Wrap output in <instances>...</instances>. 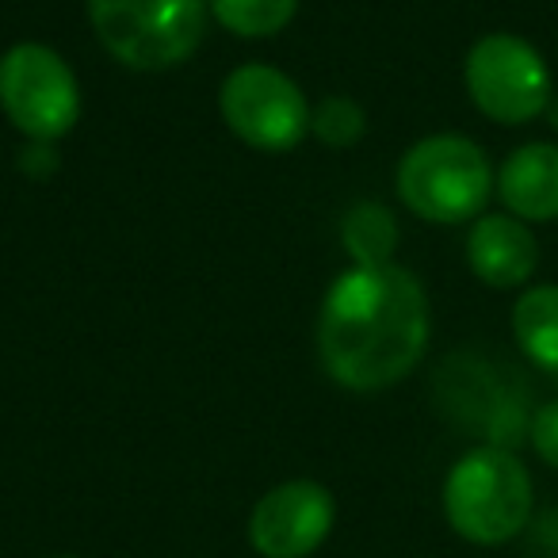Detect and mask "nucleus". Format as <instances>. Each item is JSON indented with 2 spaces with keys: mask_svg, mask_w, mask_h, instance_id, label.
I'll use <instances>...</instances> for the list:
<instances>
[{
  "mask_svg": "<svg viewBox=\"0 0 558 558\" xmlns=\"http://www.w3.org/2000/svg\"><path fill=\"white\" fill-rule=\"evenodd\" d=\"M222 119L245 146L288 154L311 131L306 96L271 65H241L222 81Z\"/></svg>",
  "mask_w": 558,
  "mask_h": 558,
  "instance_id": "obj_7",
  "label": "nucleus"
},
{
  "mask_svg": "<svg viewBox=\"0 0 558 558\" xmlns=\"http://www.w3.org/2000/svg\"><path fill=\"white\" fill-rule=\"evenodd\" d=\"M428 295L417 276L390 264H352L326 291L318 352L341 387L372 395L402 383L428 349Z\"/></svg>",
  "mask_w": 558,
  "mask_h": 558,
  "instance_id": "obj_1",
  "label": "nucleus"
},
{
  "mask_svg": "<svg viewBox=\"0 0 558 558\" xmlns=\"http://www.w3.org/2000/svg\"><path fill=\"white\" fill-rule=\"evenodd\" d=\"M527 440H532L535 456L558 471V398L555 402H543L539 410L532 413V421H527Z\"/></svg>",
  "mask_w": 558,
  "mask_h": 558,
  "instance_id": "obj_15",
  "label": "nucleus"
},
{
  "mask_svg": "<svg viewBox=\"0 0 558 558\" xmlns=\"http://www.w3.org/2000/svg\"><path fill=\"white\" fill-rule=\"evenodd\" d=\"M497 199L520 222H558V142H524L497 169Z\"/></svg>",
  "mask_w": 558,
  "mask_h": 558,
  "instance_id": "obj_10",
  "label": "nucleus"
},
{
  "mask_svg": "<svg viewBox=\"0 0 558 558\" xmlns=\"http://www.w3.org/2000/svg\"><path fill=\"white\" fill-rule=\"evenodd\" d=\"M88 16L111 58L131 70H172L199 50L207 0H88Z\"/></svg>",
  "mask_w": 558,
  "mask_h": 558,
  "instance_id": "obj_4",
  "label": "nucleus"
},
{
  "mask_svg": "<svg viewBox=\"0 0 558 558\" xmlns=\"http://www.w3.org/2000/svg\"><path fill=\"white\" fill-rule=\"evenodd\" d=\"M58 558H77V555H58Z\"/></svg>",
  "mask_w": 558,
  "mask_h": 558,
  "instance_id": "obj_16",
  "label": "nucleus"
},
{
  "mask_svg": "<svg viewBox=\"0 0 558 558\" xmlns=\"http://www.w3.org/2000/svg\"><path fill=\"white\" fill-rule=\"evenodd\" d=\"M311 131L318 134L326 146L349 149L364 138L367 116L356 100H349V96H326V100L311 111Z\"/></svg>",
  "mask_w": 558,
  "mask_h": 558,
  "instance_id": "obj_14",
  "label": "nucleus"
},
{
  "mask_svg": "<svg viewBox=\"0 0 558 558\" xmlns=\"http://www.w3.org/2000/svg\"><path fill=\"white\" fill-rule=\"evenodd\" d=\"M466 264L486 288H527V279L539 268V241H535L532 226L520 222L509 210L482 215L466 233Z\"/></svg>",
  "mask_w": 558,
  "mask_h": 558,
  "instance_id": "obj_9",
  "label": "nucleus"
},
{
  "mask_svg": "<svg viewBox=\"0 0 558 558\" xmlns=\"http://www.w3.org/2000/svg\"><path fill=\"white\" fill-rule=\"evenodd\" d=\"M497 172L486 149L463 134H428L398 161V195L417 218L436 226L474 222L486 215Z\"/></svg>",
  "mask_w": 558,
  "mask_h": 558,
  "instance_id": "obj_3",
  "label": "nucleus"
},
{
  "mask_svg": "<svg viewBox=\"0 0 558 558\" xmlns=\"http://www.w3.org/2000/svg\"><path fill=\"white\" fill-rule=\"evenodd\" d=\"M0 108L20 134L47 146L77 126V77L58 50L43 43H16L0 58Z\"/></svg>",
  "mask_w": 558,
  "mask_h": 558,
  "instance_id": "obj_6",
  "label": "nucleus"
},
{
  "mask_svg": "<svg viewBox=\"0 0 558 558\" xmlns=\"http://www.w3.org/2000/svg\"><path fill=\"white\" fill-rule=\"evenodd\" d=\"M341 241L352 264H360V268L390 264L398 245V222L383 203H356L341 222Z\"/></svg>",
  "mask_w": 558,
  "mask_h": 558,
  "instance_id": "obj_12",
  "label": "nucleus"
},
{
  "mask_svg": "<svg viewBox=\"0 0 558 558\" xmlns=\"http://www.w3.org/2000/svg\"><path fill=\"white\" fill-rule=\"evenodd\" d=\"M535 509V486L512 448L482 444L459 456L444 478V517L459 539L474 547L512 543Z\"/></svg>",
  "mask_w": 558,
  "mask_h": 558,
  "instance_id": "obj_2",
  "label": "nucleus"
},
{
  "mask_svg": "<svg viewBox=\"0 0 558 558\" xmlns=\"http://www.w3.org/2000/svg\"><path fill=\"white\" fill-rule=\"evenodd\" d=\"M299 0H210V16L241 39H268L295 20Z\"/></svg>",
  "mask_w": 558,
  "mask_h": 558,
  "instance_id": "obj_13",
  "label": "nucleus"
},
{
  "mask_svg": "<svg viewBox=\"0 0 558 558\" xmlns=\"http://www.w3.org/2000/svg\"><path fill=\"white\" fill-rule=\"evenodd\" d=\"M512 337L527 364L558 375V283H532L512 303Z\"/></svg>",
  "mask_w": 558,
  "mask_h": 558,
  "instance_id": "obj_11",
  "label": "nucleus"
},
{
  "mask_svg": "<svg viewBox=\"0 0 558 558\" xmlns=\"http://www.w3.org/2000/svg\"><path fill=\"white\" fill-rule=\"evenodd\" d=\"M471 104L501 126H524L550 108L555 81L535 43L512 32L482 35L463 62Z\"/></svg>",
  "mask_w": 558,
  "mask_h": 558,
  "instance_id": "obj_5",
  "label": "nucleus"
},
{
  "mask_svg": "<svg viewBox=\"0 0 558 558\" xmlns=\"http://www.w3.org/2000/svg\"><path fill=\"white\" fill-rule=\"evenodd\" d=\"M337 501L322 482L295 478L268 489L248 517V543L260 558H311L329 539Z\"/></svg>",
  "mask_w": 558,
  "mask_h": 558,
  "instance_id": "obj_8",
  "label": "nucleus"
}]
</instances>
